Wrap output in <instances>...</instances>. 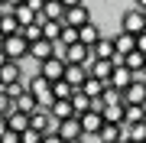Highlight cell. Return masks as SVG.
<instances>
[{
  "label": "cell",
  "mask_w": 146,
  "mask_h": 143,
  "mask_svg": "<svg viewBox=\"0 0 146 143\" xmlns=\"http://www.w3.org/2000/svg\"><path fill=\"white\" fill-rule=\"evenodd\" d=\"M65 26H72V29H81V26H88L91 23V10H88V3H81V0H65Z\"/></svg>",
  "instance_id": "1"
},
{
  "label": "cell",
  "mask_w": 146,
  "mask_h": 143,
  "mask_svg": "<svg viewBox=\"0 0 146 143\" xmlns=\"http://www.w3.org/2000/svg\"><path fill=\"white\" fill-rule=\"evenodd\" d=\"M3 55L10 59V62H23V59L29 55V43L20 36V33H16V36H7L3 39Z\"/></svg>",
  "instance_id": "2"
},
{
  "label": "cell",
  "mask_w": 146,
  "mask_h": 143,
  "mask_svg": "<svg viewBox=\"0 0 146 143\" xmlns=\"http://www.w3.org/2000/svg\"><path fill=\"white\" fill-rule=\"evenodd\" d=\"M120 33H130V36H140V33H146V16L136 10V7H130V10L120 16Z\"/></svg>",
  "instance_id": "3"
},
{
  "label": "cell",
  "mask_w": 146,
  "mask_h": 143,
  "mask_svg": "<svg viewBox=\"0 0 146 143\" xmlns=\"http://www.w3.org/2000/svg\"><path fill=\"white\" fill-rule=\"evenodd\" d=\"M39 75L49 81V85H55V81H62V75H65V62H62V59H55V55L46 59V62L39 65Z\"/></svg>",
  "instance_id": "4"
},
{
  "label": "cell",
  "mask_w": 146,
  "mask_h": 143,
  "mask_svg": "<svg viewBox=\"0 0 146 143\" xmlns=\"http://www.w3.org/2000/svg\"><path fill=\"white\" fill-rule=\"evenodd\" d=\"M133 78H136V75H133L130 69H123V65L117 62V65H114V72H110V81H107V85H110V88H117L120 94H123V91L133 85Z\"/></svg>",
  "instance_id": "5"
},
{
  "label": "cell",
  "mask_w": 146,
  "mask_h": 143,
  "mask_svg": "<svg viewBox=\"0 0 146 143\" xmlns=\"http://www.w3.org/2000/svg\"><path fill=\"white\" fill-rule=\"evenodd\" d=\"M78 124H81V133H84V137H98L101 127H104V114L88 111V114H81V117H78Z\"/></svg>",
  "instance_id": "6"
},
{
  "label": "cell",
  "mask_w": 146,
  "mask_h": 143,
  "mask_svg": "<svg viewBox=\"0 0 146 143\" xmlns=\"http://www.w3.org/2000/svg\"><path fill=\"white\" fill-rule=\"evenodd\" d=\"M55 137L62 140V143H72V140H84L78 117H72V120H62V124H58V130H55Z\"/></svg>",
  "instance_id": "7"
},
{
  "label": "cell",
  "mask_w": 146,
  "mask_h": 143,
  "mask_svg": "<svg viewBox=\"0 0 146 143\" xmlns=\"http://www.w3.org/2000/svg\"><path fill=\"white\" fill-rule=\"evenodd\" d=\"M114 52H117V59H123V55H130V52H136V36H130V33H114Z\"/></svg>",
  "instance_id": "8"
},
{
  "label": "cell",
  "mask_w": 146,
  "mask_h": 143,
  "mask_svg": "<svg viewBox=\"0 0 146 143\" xmlns=\"http://www.w3.org/2000/svg\"><path fill=\"white\" fill-rule=\"evenodd\" d=\"M123 104H143V107H146V81L140 78V75H136L133 85L123 91Z\"/></svg>",
  "instance_id": "9"
},
{
  "label": "cell",
  "mask_w": 146,
  "mask_h": 143,
  "mask_svg": "<svg viewBox=\"0 0 146 143\" xmlns=\"http://www.w3.org/2000/svg\"><path fill=\"white\" fill-rule=\"evenodd\" d=\"M23 78H26V75H23V65L7 59L3 69H0V88H3V85H13V81H23Z\"/></svg>",
  "instance_id": "10"
},
{
  "label": "cell",
  "mask_w": 146,
  "mask_h": 143,
  "mask_svg": "<svg viewBox=\"0 0 146 143\" xmlns=\"http://www.w3.org/2000/svg\"><path fill=\"white\" fill-rule=\"evenodd\" d=\"M42 20L62 23L65 20V0H46V3H42Z\"/></svg>",
  "instance_id": "11"
},
{
  "label": "cell",
  "mask_w": 146,
  "mask_h": 143,
  "mask_svg": "<svg viewBox=\"0 0 146 143\" xmlns=\"http://www.w3.org/2000/svg\"><path fill=\"white\" fill-rule=\"evenodd\" d=\"M110 72H114V62H101V59H94V62L88 65V78H94V81H110Z\"/></svg>",
  "instance_id": "12"
},
{
  "label": "cell",
  "mask_w": 146,
  "mask_h": 143,
  "mask_svg": "<svg viewBox=\"0 0 146 143\" xmlns=\"http://www.w3.org/2000/svg\"><path fill=\"white\" fill-rule=\"evenodd\" d=\"M62 81H65V85H72L75 91H78V88L84 85V81H88V72H84L81 65H65V75H62Z\"/></svg>",
  "instance_id": "13"
},
{
  "label": "cell",
  "mask_w": 146,
  "mask_h": 143,
  "mask_svg": "<svg viewBox=\"0 0 146 143\" xmlns=\"http://www.w3.org/2000/svg\"><path fill=\"white\" fill-rule=\"evenodd\" d=\"M91 52H94V59H101V62H114V59H117V52H114V39H110V36H101L98 46H94Z\"/></svg>",
  "instance_id": "14"
},
{
  "label": "cell",
  "mask_w": 146,
  "mask_h": 143,
  "mask_svg": "<svg viewBox=\"0 0 146 143\" xmlns=\"http://www.w3.org/2000/svg\"><path fill=\"white\" fill-rule=\"evenodd\" d=\"M123 124H127V127L146 124V107H143V104H127V107H123Z\"/></svg>",
  "instance_id": "15"
},
{
  "label": "cell",
  "mask_w": 146,
  "mask_h": 143,
  "mask_svg": "<svg viewBox=\"0 0 146 143\" xmlns=\"http://www.w3.org/2000/svg\"><path fill=\"white\" fill-rule=\"evenodd\" d=\"M98 140L101 143H120L123 140V124H104L98 133Z\"/></svg>",
  "instance_id": "16"
},
{
  "label": "cell",
  "mask_w": 146,
  "mask_h": 143,
  "mask_svg": "<svg viewBox=\"0 0 146 143\" xmlns=\"http://www.w3.org/2000/svg\"><path fill=\"white\" fill-rule=\"evenodd\" d=\"M98 39H101V26H94V23H88V26L78 29V43H81V46L94 49V46H98Z\"/></svg>",
  "instance_id": "17"
},
{
  "label": "cell",
  "mask_w": 146,
  "mask_h": 143,
  "mask_svg": "<svg viewBox=\"0 0 146 143\" xmlns=\"http://www.w3.org/2000/svg\"><path fill=\"white\" fill-rule=\"evenodd\" d=\"M29 55L36 59V62L42 65L46 59H52V43L49 39H39V43H29Z\"/></svg>",
  "instance_id": "18"
},
{
  "label": "cell",
  "mask_w": 146,
  "mask_h": 143,
  "mask_svg": "<svg viewBox=\"0 0 146 143\" xmlns=\"http://www.w3.org/2000/svg\"><path fill=\"white\" fill-rule=\"evenodd\" d=\"M104 88H107L104 81H94V78H88V81H84V85H81L78 91H81V94L88 98V101H98L101 94H104Z\"/></svg>",
  "instance_id": "19"
},
{
  "label": "cell",
  "mask_w": 146,
  "mask_h": 143,
  "mask_svg": "<svg viewBox=\"0 0 146 143\" xmlns=\"http://www.w3.org/2000/svg\"><path fill=\"white\" fill-rule=\"evenodd\" d=\"M7 124H10V130H13V133H23V130H29V114L13 111L10 117H7Z\"/></svg>",
  "instance_id": "20"
},
{
  "label": "cell",
  "mask_w": 146,
  "mask_h": 143,
  "mask_svg": "<svg viewBox=\"0 0 146 143\" xmlns=\"http://www.w3.org/2000/svg\"><path fill=\"white\" fill-rule=\"evenodd\" d=\"M123 140H130V143H146V124H136V127H127V124H123Z\"/></svg>",
  "instance_id": "21"
},
{
  "label": "cell",
  "mask_w": 146,
  "mask_h": 143,
  "mask_svg": "<svg viewBox=\"0 0 146 143\" xmlns=\"http://www.w3.org/2000/svg\"><path fill=\"white\" fill-rule=\"evenodd\" d=\"M123 107H127V104H110V107H104V124H123Z\"/></svg>",
  "instance_id": "22"
},
{
  "label": "cell",
  "mask_w": 146,
  "mask_h": 143,
  "mask_svg": "<svg viewBox=\"0 0 146 143\" xmlns=\"http://www.w3.org/2000/svg\"><path fill=\"white\" fill-rule=\"evenodd\" d=\"M72 94H75V88L65 85V81H55V85H52V98L55 101H72Z\"/></svg>",
  "instance_id": "23"
},
{
  "label": "cell",
  "mask_w": 146,
  "mask_h": 143,
  "mask_svg": "<svg viewBox=\"0 0 146 143\" xmlns=\"http://www.w3.org/2000/svg\"><path fill=\"white\" fill-rule=\"evenodd\" d=\"M58 36H62V23H42V39H49V43H58Z\"/></svg>",
  "instance_id": "24"
},
{
  "label": "cell",
  "mask_w": 146,
  "mask_h": 143,
  "mask_svg": "<svg viewBox=\"0 0 146 143\" xmlns=\"http://www.w3.org/2000/svg\"><path fill=\"white\" fill-rule=\"evenodd\" d=\"M101 104H104V107H110V104H123V94H120V91L117 88H104V94H101Z\"/></svg>",
  "instance_id": "25"
},
{
  "label": "cell",
  "mask_w": 146,
  "mask_h": 143,
  "mask_svg": "<svg viewBox=\"0 0 146 143\" xmlns=\"http://www.w3.org/2000/svg\"><path fill=\"white\" fill-rule=\"evenodd\" d=\"M0 33H3V36H16V33H20L16 16H0Z\"/></svg>",
  "instance_id": "26"
},
{
  "label": "cell",
  "mask_w": 146,
  "mask_h": 143,
  "mask_svg": "<svg viewBox=\"0 0 146 143\" xmlns=\"http://www.w3.org/2000/svg\"><path fill=\"white\" fill-rule=\"evenodd\" d=\"M0 91H3V94L10 98V101H16L20 94H26V81H13V85H3Z\"/></svg>",
  "instance_id": "27"
},
{
  "label": "cell",
  "mask_w": 146,
  "mask_h": 143,
  "mask_svg": "<svg viewBox=\"0 0 146 143\" xmlns=\"http://www.w3.org/2000/svg\"><path fill=\"white\" fill-rule=\"evenodd\" d=\"M58 43H62L65 49L75 46V43H78V29H72V26H65V23H62V36H58Z\"/></svg>",
  "instance_id": "28"
},
{
  "label": "cell",
  "mask_w": 146,
  "mask_h": 143,
  "mask_svg": "<svg viewBox=\"0 0 146 143\" xmlns=\"http://www.w3.org/2000/svg\"><path fill=\"white\" fill-rule=\"evenodd\" d=\"M46 140V133H39V130H23L20 133V143H42Z\"/></svg>",
  "instance_id": "29"
},
{
  "label": "cell",
  "mask_w": 146,
  "mask_h": 143,
  "mask_svg": "<svg viewBox=\"0 0 146 143\" xmlns=\"http://www.w3.org/2000/svg\"><path fill=\"white\" fill-rule=\"evenodd\" d=\"M20 0H0V16H16Z\"/></svg>",
  "instance_id": "30"
},
{
  "label": "cell",
  "mask_w": 146,
  "mask_h": 143,
  "mask_svg": "<svg viewBox=\"0 0 146 143\" xmlns=\"http://www.w3.org/2000/svg\"><path fill=\"white\" fill-rule=\"evenodd\" d=\"M0 143H20V133H13V130H7L3 137H0Z\"/></svg>",
  "instance_id": "31"
},
{
  "label": "cell",
  "mask_w": 146,
  "mask_h": 143,
  "mask_svg": "<svg viewBox=\"0 0 146 143\" xmlns=\"http://www.w3.org/2000/svg\"><path fill=\"white\" fill-rule=\"evenodd\" d=\"M136 52L146 55V33H140V36H136Z\"/></svg>",
  "instance_id": "32"
},
{
  "label": "cell",
  "mask_w": 146,
  "mask_h": 143,
  "mask_svg": "<svg viewBox=\"0 0 146 143\" xmlns=\"http://www.w3.org/2000/svg\"><path fill=\"white\" fill-rule=\"evenodd\" d=\"M7 130H10V124H7V117H0V137H3Z\"/></svg>",
  "instance_id": "33"
},
{
  "label": "cell",
  "mask_w": 146,
  "mask_h": 143,
  "mask_svg": "<svg viewBox=\"0 0 146 143\" xmlns=\"http://www.w3.org/2000/svg\"><path fill=\"white\" fill-rule=\"evenodd\" d=\"M42 143H62V140H58L55 133H52V137H46V140H42Z\"/></svg>",
  "instance_id": "34"
},
{
  "label": "cell",
  "mask_w": 146,
  "mask_h": 143,
  "mask_svg": "<svg viewBox=\"0 0 146 143\" xmlns=\"http://www.w3.org/2000/svg\"><path fill=\"white\" fill-rule=\"evenodd\" d=\"M3 62H7V55H3V49H0V69H3Z\"/></svg>",
  "instance_id": "35"
},
{
  "label": "cell",
  "mask_w": 146,
  "mask_h": 143,
  "mask_svg": "<svg viewBox=\"0 0 146 143\" xmlns=\"http://www.w3.org/2000/svg\"><path fill=\"white\" fill-rule=\"evenodd\" d=\"M140 78H143V81H146V65H143V72H140Z\"/></svg>",
  "instance_id": "36"
},
{
  "label": "cell",
  "mask_w": 146,
  "mask_h": 143,
  "mask_svg": "<svg viewBox=\"0 0 146 143\" xmlns=\"http://www.w3.org/2000/svg\"><path fill=\"white\" fill-rule=\"evenodd\" d=\"M3 39H7V36H3V33H0V49H3Z\"/></svg>",
  "instance_id": "37"
},
{
  "label": "cell",
  "mask_w": 146,
  "mask_h": 143,
  "mask_svg": "<svg viewBox=\"0 0 146 143\" xmlns=\"http://www.w3.org/2000/svg\"><path fill=\"white\" fill-rule=\"evenodd\" d=\"M72 143H84V140H72Z\"/></svg>",
  "instance_id": "38"
},
{
  "label": "cell",
  "mask_w": 146,
  "mask_h": 143,
  "mask_svg": "<svg viewBox=\"0 0 146 143\" xmlns=\"http://www.w3.org/2000/svg\"><path fill=\"white\" fill-rule=\"evenodd\" d=\"M120 143H130V140H120Z\"/></svg>",
  "instance_id": "39"
}]
</instances>
